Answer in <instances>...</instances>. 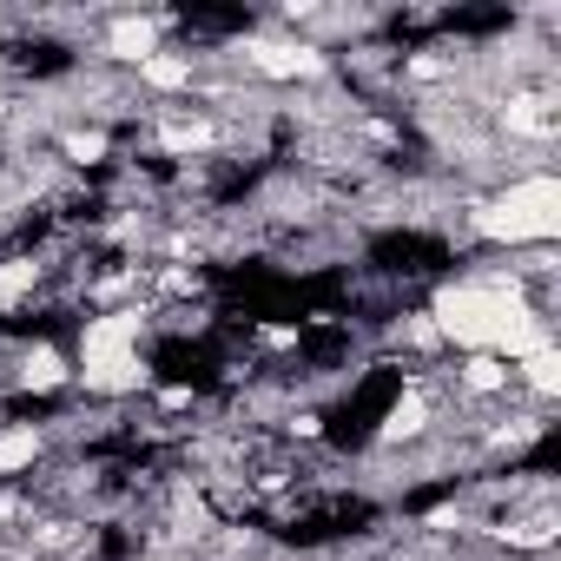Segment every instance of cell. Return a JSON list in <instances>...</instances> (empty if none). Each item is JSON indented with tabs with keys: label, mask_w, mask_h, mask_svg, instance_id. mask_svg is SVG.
I'll list each match as a JSON object with an SVG mask.
<instances>
[{
	"label": "cell",
	"mask_w": 561,
	"mask_h": 561,
	"mask_svg": "<svg viewBox=\"0 0 561 561\" xmlns=\"http://www.w3.org/2000/svg\"><path fill=\"white\" fill-rule=\"evenodd\" d=\"M522 311L528 305L515 291V277H489V285H449V291H436L430 324H436V337L462 344L469 357H495V344L508 337V324Z\"/></svg>",
	"instance_id": "obj_1"
},
{
	"label": "cell",
	"mask_w": 561,
	"mask_h": 561,
	"mask_svg": "<svg viewBox=\"0 0 561 561\" xmlns=\"http://www.w3.org/2000/svg\"><path fill=\"white\" fill-rule=\"evenodd\" d=\"M476 231L495 238V244H554V231H561V179L554 172L515 179L502 198H489L476 211Z\"/></svg>",
	"instance_id": "obj_2"
},
{
	"label": "cell",
	"mask_w": 561,
	"mask_h": 561,
	"mask_svg": "<svg viewBox=\"0 0 561 561\" xmlns=\"http://www.w3.org/2000/svg\"><path fill=\"white\" fill-rule=\"evenodd\" d=\"M139 337H146V311L87 318V331H80V364H93V357H133V351H139Z\"/></svg>",
	"instance_id": "obj_3"
},
{
	"label": "cell",
	"mask_w": 561,
	"mask_h": 561,
	"mask_svg": "<svg viewBox=\"0 0 561 561\" xmlns=\"http://www.w3.org/2000/svg\"><path fill=\"white\" fill-rule=\"evenodd\" d=\"M251 60H257V73H271V80H318V73H324V54H318V47H285V41L251 47Z\"/></svg>",
	"instance_id": "obj_4"
},
{
	"label": "cell",
	"mask_w": 561,
	"mask_h": 561,
	"mask_svg": "<svg viewBox=\"0 0 561 561\" xmlns=\"http://www.w3.org/2000/svg\"><path fill=\"white\" fill-rule=\"evenodd\" d=\"M80 383L93 397H126V390L146 383V364H139V351L133 357H93V364H80Z\"/></svg>",
	"instance_id": "obj_5"
},
{
	"label": "cell",
	"mask_w": 561,
	"mask_h": 561,
	"mask_svg": "<svg viewBox=\"0 0 561 561\" xmlns=\"http://www.w3.org/2000/svg\"><path fill=\"white\" fill-rule=\"evenodd\" d=\"M106 47H113V60H133V67H146V60L159 54V21H119V27L106 34Z\"/></svg>",
	"instance_id": "obj_6"
},
{
	"label": "cell",
	"mask_w": 561,
	"mask_h": 561,
	"mask_svg": "<svg viewBox=\"0 0 561 561\" xmlns=\"http://www.w3.org/2000/svg\"><path fill=\"white\" fill-rule=\"evenodd\" d=\"M41 430L34 423H14V430H0V476H21V469H34L41 462Z\"/></svg>",
	"instance_id": "obj_7"
},
{
	"label": "cell",
	"mask_w": 561,
	"mask_h": 561,
	"mask_svg": "<svg viewBox=\"0 0 561 561\" xmlns=\"http://www.w3.org/2000/svg\"><path fill=\"white\" fill-rule=\"evenodd\" d=\"M67 377H73V370H67V357H60L54 344H34V351L21 357V383H27V390H60Z\"/></svg>",
	"instance_id": "obj_8"
},
{
	"label": "cell",
	"mask_w": 561,
	"mask_h": 561,
	"mask_svg": "<svg viewBox=\"0 0 561 561\" xmlns=\"http://www.w3.org/2000/svg\"><path fill=\"white\" fill-rule=\"evenodd\" d=\"M34 277H41V264H34V257H14V264H0V311H14V305L34 291Z\"/></svg>",
	"instance_id": "obj_9"
},
{
	"label": "cell",
	"mask_w": 561,
	"mask_h": 561,
	"mask_svg": "<svg viewBox=\"0 0 561 561\" xmlns=\"http://www.w3.org/2000/svg\"><path fill=\"white\" fill-rule=\"evenodd\" d=\"M139 80H146V87H159V93H179V87H192V60H172V54H152V60L139 67Z\"/></svg>",
	"instance_id": "obj_10"
},
{
	"label": "cell",
	"mask_w": 561,
	"mask_h": 561,
	"mask_svg": "<svg viewBox=\"0 0 561 561\" xmlns=\"http://www.w3.org/2000/svg\"><path fill=\"white\" fill-rule=\"evenodd\" d=\"M522 383H528L535 397H554V390H561V357H554V344L535 351V357H522Z\"/></svg>",
	"instance_id": "obj_11"
},
{
	"label": "cell",
	"mask_w": 561,
	"mask_h": 561,
	"mask_svg": "<svg viewBox=\"0 0 561 561\" xmlns=\"http://www.w3.org/2000/svg\"><path fill=\"white\" fill-rule=\"evenodd\" d=\"M462 383H469V390H482V397H495V390H508V383H515V370H508L502 357H469V364H462Z\"/></svg>",
	"instance_id": "obj_12"
},
{
	"label": "cell",
	"mask_w": 561,
	"mask_h": 561,
	"mask_svg": "<svg viewBox=\"0 0 561 561\" xmlns=\"http://www.w3.org/2000/svg\"><path fill=\"white\" fill-rule=\"evenodd\" d=\"M423 416H430V410H423V397H403V403L390 410V423H383V443H403V436H416V430H423Z\"/></svg>",
	"instance_id": "obj_13"
},
{
	"label": "cell",
	"mask_w": 561,
	"mask_h": 561,
	"mask_svg": "<svg viewBox=\"0 0 561 561\" xmlns=\"http://www.w3.org/2000/svg\"><path fill=\"white\" fill-rule=\"evenodd\" d=\"M67 152H73V159H87V165H93V159H106V133H73V139H67Z\"/></svg>",
	"instance_id": "obj_14"
},
{
	"label": "cell",
	"mask_w": 561,
	"mask_h": 561,
	"mask_svg": "<svg viewBox=\"0 0 561 561\" xmlns=\"http://www.w3.org/2000/svg\"><path fill=\"white\" fill-rule=\"evenodd\" d=\"M8 515H21V502H14V495H0V522H8Z\"/></svg>",
	"instance_id": "obj_15"
}]
</instances>
